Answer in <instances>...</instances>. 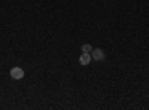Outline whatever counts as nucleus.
<instances>
[{"mask_svg": "<svg viewBox=\"0 0 149 110\" xmlns=\"http://www.w3.org/2000/svg\"><path fill=\"white\" fill-rule=\"evenodd\" d=\"M10 77L12 79H15V80H19L24 77V70L21 67H14L10 70Z\"/></svg>", "mask_w": 149, "mask_h": 110, "instance_id": "1", "label": "nucleus"}, {"mask_svg": "<svg viewBox=\"0 0 149 110\" xmlns=\"http://www.w3.org/2000/svg\"><path fill=\"white\" fill-rule=\"evenodd\" d=\"M91 54L90 52H82V55L79 57V64L81 66H88L91 63Z\"/></svg>", "mask_w": 149, "mask_h": 110, "instance_id": "2", "label": "nucleus"}, {"mask_svg": "<svg viewBox=\"0 0 149 110\" xmlns=\"http://www.w3.org/2000/svg\"><path fill=\"white\" fill-rule=\"evenodd\" d=\"M91 58H94L95 61H102V59H104V52H103V49H100V48H97V49H93V51H91Z\"/></svg>", "mask_w": 149, "mask_h": 110, "instance_id": "3", "label": "nucleus"}, {"mask_svg": "<svg viewBox=\"0 0 149 110\" xmlns=\"http://www.w3.org/2000/svg\"><path fill=\"white\" fill-rule=\"evenodd\" d=\"M91 51H93V46L91 45H88V43L82 45V52H91Z\"/></svg>", "mask_w": 149, "mask_h": 110, "instance_id": "4", "label": "nucleus"}]
</instances>
